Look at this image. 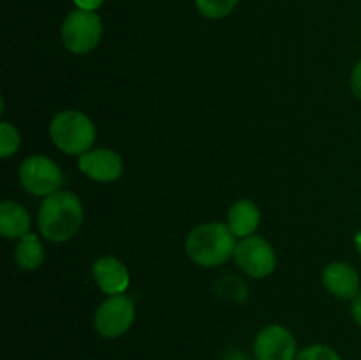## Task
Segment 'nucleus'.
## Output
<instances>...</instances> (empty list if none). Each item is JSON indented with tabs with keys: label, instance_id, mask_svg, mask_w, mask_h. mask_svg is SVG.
Returning <instances> with one entry per match:
<instances>
[{
	"label": "nucleus",
	"instance_id": "nucleus-1",
	"mask_svg": "<svg viewBox=\"0 0 361 360\" xmlns=\"http://www.w3.org/2000/svg\"><path fill=\"white\" fill-rule=\"evenodd\" d=\"M85 208L80 198L71 191H56L42 200L37 214V226L42 239L62 244L81 229Z\"/></svg>",
	"mask_w": 361,
	"mask_h": 360
},
{
	"label": "nucleus",
	"instance_id": "nucleus-2",
	"mask_svg": "<svg viewBox=\"0 0 361 360\" xmlns=\"http://www.w3.org/2000/svg\"><path fill=\"white\" fill-rule=\"evenodd\" d=\"M236 244V236L228 224L217 221L203 222L187 235L185 253L200 267H219L235 254Z\"/></svg>",
	"mask_w": 361,
	"mask_h": 360
},
{
	"label": "nucleus",
	"instance_id": "nucleus-3",
	"mask_svg": "<svg viewBox=\"0 0 361 360\" xmlns=\"http://www.w3.org/2000/svg\"><path fill=\"white\" fill-rule=\"evenodd\" d=\"M95 136L97 131L94 122L78 109H63L56 113L49 124V138L63 154L83 155L92 150Z\"/></svg>",
	"mask_w": 361,
	"mask_h": 360
},
{
	"label": "nucleus",
	"instance_id": "nucleus-4",
	"mask_svg": "<svg viewBox=\"0 0 361 360\" xmlns=\"http://www.w3.org/2000/svg\"><path fill=\"white\" fill-rule=\"evenodd\" d=\"M102 37V20L95 11L74 9L62 23V42L67 52L87 55L94 52Z\"/></svg>",
	"mask_w": 361,
	"mask_h": 360
},
{
	"label": "nucleus",
	"instance_id": "nucleus-5",
	"mask_svg": "<svg viewBox=\"0 0 361 360\" xmlns=\"http://www.w3.org/2000/svg\"><path fill=\"white\" fill-rule=\"evenodd\" d=\"M136 320V306L127 295L108 296L94 314V328L104 339L122 337Z\"/></svg>",
	"mask_w": 361,
	"mask_h": 360
},
{
	"label": "nucleus",
	"instance_id": "nucleus-6",
	"mask_svg": "<svg viewBox=\"0 0 361 360\" xmlns=\"http://www.w3.org/2000/svg\"><path fill=\"white\" fill-rule=\"evenodd\" d=\"M18 176L27 193L41 198L60 191L63 184V173L60 166L46 155H30L25 159Z\"/></svg>",
	"mask_w": 361,
	"mask_h": 360
},
{
	"label": "nucleus",
	"instance_id": "nucleus-7",
	"mask_svg": "<svg viewBox=\"0 0 361 360\" xmlns=\"http://www.w3.org/2000/svg\"><path fill=\"white\" fill-rule=\"evenodd\" d=\"M233 258L240 270L254 279L268 277L270 274H274L275 267H277V256H275L271 244L256 233L245 236V239H240Z\"/></svg>",
	"mask_w": 361,
	"mask_h": 360
},
{
	"label": "nucleus",
	"instance_id": "nucleus-8",
	"mask_svg": "<svg viewBox=\"0 0 361 360\" xmlns=\"http://www.w3.org/2000/svg\"><path fill=\"white\" fill-rule=\"evenodd\" d=\"M252 349L256 360H295L300 352L293 332L282 325L261 328L254 339Z\"/></svg>",
	"mask_w": 361,
	"mask_h": 360
},
{
	"label": "nucleus",
	"instance_id": "nucleus-9",
	"mask_svg": "<svg viewBox=\"0 0 361 360\" xmlns=\"http://www.w3.org/2000/svg\"><path fill=\"white\" fill-rule=\"evenodd\" d=\"M78 166L83 175L101 184L116 182L123 173V159L111 148H92L85 152L80 155Z\"/></svg>",
	"mask_w": 361,
	"mask_h": 360
},
{
	"label": "nucleus",
	"instance_id": "nucleus-10",
	"mask_svg": "<svg viewBox=\"0 0 361 360\" xmlns=\"http://www.w3.org/2000/svg\"><path fill=\"white\" fill-rule=\"evenodd\" d=\"M92 277L101 292L108 296L123 295L130 284V275L126 265L115 256H102L92 265Z\"/></svg>",
	"mask_w": 361,
	"mask_h": 360
},
{
	"label": "nucleus",
	"instance_id": "nucleus-11",
	"mask_svg": "<svg viewBox=\"0 0 361 360\" xmlns=\"http://www.w3.org/2000/svg\"><path fill=\"white\" fill-rule=\"evenodd\" d=\"M321 281L331 295L341 300H353L361 292L360 274L345 261H334L326 265L321 274Z\"/></svg>",
	"mask_w": 361,
	"mask_h": 360
},
{
	"label": "nucleus",
	"instance_id": "nucleus-12",
	"mask_svg": "<svg viewBox=\"0 0 361 360\" xmlns=\"http://www.w3.org/2000/svg\"><path fill=\"white\" fill-rule=\"evenodd\" d=\"M261 222V210L254 201L238 200L229 207L228 226L233 235L238 239H245L256 233Z\"/></svg>",
	"mask_w": 361,
	"mask_h": 360
},
{
	"label": "nucleus",
	"instance_id": "nucleus-13",
	"mask_svg": "<svg viewBox=\"0 0 361 360\" xmlns=\"http://www.w3.org/2000/svg\"><path fill=\"white\" fill-rule=\"evenodd\" d=\"M30 229V214L23 205L13 200L0 203V233L6 239L20 240Z\"/></svg>",
	"mask_w": 361,
	"mask_h": 360
},
{
	"label": "nucleus",
	"instance_id": "nucleus-14",
	"mask_svg": "<svg viewBox=\"0 0 361 360\" xmlns=\"http://www.w3.org/2000/svg\"><path fill=\"white\" fill-rule=\"evenodd\" d=\"M14 260L21 270H37L44 261V247L41 240L34 233H27L18 240L16 251H14Z\"/></svg>",
	"mask_w": 361,
	"mask_h": 360
},
{
	"label": "nucleus",
	"instance_id": "nucleus-15",
	"mask_svg": "<svg viewBox=\"0 0 361 360\" xmlns=\"http://www.w3.org/2000/svg\"><path fill=\"white\" fill-rule=\"evenodd\" d=\"M238 2L240 0H194L201 16L208 18V20H222V18L229 16L238 6Z\"/></svg>",
	"mask_w": 361,
	"mask_h": 360
},
{
	"label": "nucleus",
	"instance_id": "nucleus-16",
	"mask_svg": "<svg viewBox=\"0 0 361 360\" xmlns=\"http://www.w3.org/2000/svg\"><path fill=\"white\" fill-rule=\"evenodd\" d=\"M21 138L16 127L9 122H0V157L7 159L20 148Z\"/></svg>",
	"mask_w": 361,
	"mask_h": 360
},
{
	"label": "nucleus",
	"instance_id": "nucleus-17",
	"mask_svg": "<svg viewBox=\"0 0 361 360\" xmlns=\"http://www.w3.org/2000/svg\"><path fill=\"white\" fill-rule=\"evenodd\" d=\"M295 360H342L337 349L326 344H310L300 349Z\"/></svg>",
	"mask_w": 361,
	"mask_h": 360
},
{
	"label": "nucleus",
	"instance_id": "nucleus-18",
	"mask_svg": "<svg viewBox=\"0 0 361 360\" xmlns=\"http://www.w3.org/2000/svg\"><path fill=\"white\" fill-rule=\"evenodd\" d=\"M351 90L358 101H361V60L353 67L351 73Z\"/></svg>",
	"mask_w": 361,
	"mask_h": 360
},
{
	"label": "nucleus",
	"instance_id": "nucleus-19",
	"mask_svg": "<svg viewBox=\"0 0 361 360\" xmlns=\"http://www.w3.org/2000/svg\"><path fill=\"white\" fill-rule=\"evenodd\" d=\"M74 6H76V9H85V11H97L101 9L102 4L106 2V0H73Z\"/></svg>",
	"mask_w": 361,
	"mask_h": 360
},
{
	"label": "nucleus",
	"instance_id": "nucleus-20",
	"mask_svg": "<svg viewBox=\"0 0 361 360\" xmlns=\"http://www.w3.org/2000/svg\"><path fill=\"white\" fill-rule=\"evenodd\" d=\"M351 314H353V320H355L356 325L361 328V292L355 296V299H353Z\"/></svg>",
	"mask_w": 361,
	"mask_h": 360
},
{
	"label": "nucleus",
	"instance_id": "nucleus-21",
	"mask_svg": "<svg viewBox=\"0 0 361 360\" xmlns=\"http://www.w3.org/2000/svg\"><path fill=\"white\" fill-rule=\"evenodd\" d=\"M224 360H249V359H247L245 353L238 352V349H231V352L226 353Z\"/></svg>",
	"mask_w": 361,
	"mask_h": 360
},
{
	"label": "nucleus",
	"instance_id": "nucleus-22",
	"mask_svg": "<svg viewBox=\"0 0 361 360\" xmlns=\"http://www.w3.org/2000/svg\"><path fill=\"white\" fill-rule=\"evenodd\" d=\"M355 246H356V249H358V253L361 256V229L355 235Z\"/></svg>",
	"mask_w": 361,
	"mask_h": 360
}]
</instances>
